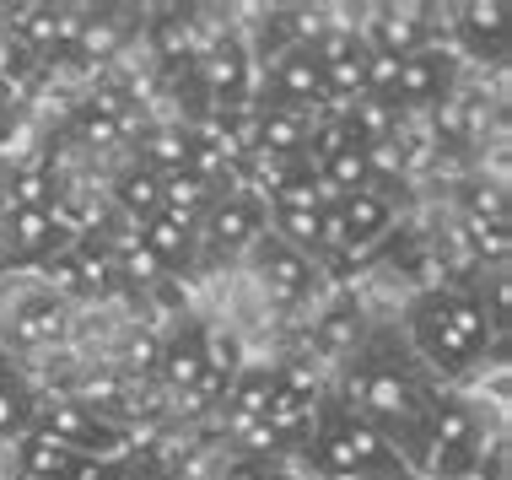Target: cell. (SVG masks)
<instances>
[{"instance_id": "18", "label": "cell", "mask_w": 512, "mask_h": 480, "mask_svg": "<svg viewBox=\"0 0 512 480\" xmlns=\"http://www.w3.org/2000/svg\"><path fill=\"white\" fill-rule=\"evenodd\" d=\"M130 135H135V108L119 87H98L71 108V141H81L87 152H114Z\"/></svg>"}, {"instance_id": "28", "label": "cell", "mask_w": 512, "mask_h": 480, "mask_svg": "<svg viewBox=\"0 0 512 480\" xmlns=\"http://www.w3.org/2000/svg\"><path fill=\"white\" fill-rule=\"evenodd\" d=\"M108 200H114V216L130 227H146L151 216H162V178L141 168V162H130L114 184H108Z\"/></svg>"}, {"instance_id": "25", "label": "cell", "mask_w": 512, "mask_h": 480, "mask_svg": "<svg viewBox=\"0 0 512 480\" xmlns=\"http://www.w3.org/2000/svg\"><path fill=\"white\" fill-rule=\"evenodd\" d=\"M38 400H44V389H38L6 351L0 356V448H11L17 437H27L38 427Z\"/></svg>"}, {"instance_id": "26", "label": "cell", "mask_w": 512, "mask_h": 480, "mask_svg": "<svg viewBox=\"0 0 512 480\" xmlns=\"http://www.w3.org/2000/svg\"><path fill=\"white\" fill-rule=\"evenodd\" d=\"M141 232V243L151 249V259H157L168 276H184V270H195V238H200V222H189V216H173V211H162V216H151L146 227H135Z\"/></svg>"}, {"instance_id": "22", "label": "cell", "mask_w": 512, "mask_h": 480, "mask_svg": "<svg viewBox=\"0 0 512 480\" xmlns=\"http://www.w3.org/2000/svg\"><path fill=\"white\" fill-rule=\"evenodd\" d=\"M71 33H76V11H65V6H17L11 11V44H22L49 71L60 60H71Z\"/></svg>"}, {"instance_id": "32", "label": "cell", "mask_w": 512, "mask_h": 480, "mask_svg": "<svg viewBox=\"0 0 512 480\" xmlns=\"http://www.w3.org/2000/svg\"><path fill=\"white\" fill-rule=\"evenodd\" d=\"M0 356H6V346H0Z\"/></svg>"}, {"instance_id": "24", "label": "cell", "mask_w": 512, "mask_h": 480, "mask_svg": "<svg viewBox=\"0 0 512 480\" xmlns=\"http://www.w3.org/2000/svg\"><path fill=\"white\" fill-rule=\"evenodd\" d=\"M453 216L459 227H507V184L486 168H464L453 178Z\"/></svg>"}, {"instance_id": "19", "label": "cell", "mask_w": 512, "mask_h": 480, "mask_svg": "<svg viewBox=\"0 0 512 480\" xmlns=\"http://www.w3.org/2000/svg\"><path fill=\"white\" fill-rule=\"evenodd\" d=\"M205 351H211V324L184 319L168 340H157V378L178 405L195 394V383L205 378Z\"/></svg>"}, {"instance_id": "30", "label": "cell", "mask_w": 512, "mask_h": 480, "mask_svg": "<svg viewBox=\"0 0 512 480\" xmlns=\"http://www.w3.org/2000/svg\"><path fill=\"white\" fill-rule=\"evenodd\" d=\"M216 480H292L281 459H259V454H232L216 470Z\"/></svg>"}, {"instance_id": "9", "label": "cell", "mask_w": 512, "mask_h": 480, "mask_svg": "<svg viewBox=\"0 0 512 480\" xmlns=\"http://www.w3.org/2000/svg\"><path fill=\"white\" fill-rule=\"evenodd\" d=\"M243 265H248V276H254L259 297H265L270 308L297 313L318 297V259H308L302 249H292V243H281L275 232H265V238L248 249Z\"/></svg>"}, {"instance_id": "1", "label": "cell", "mask_w": 512, "mask_h": 480, "mask_svg": "<svg viewBox=\"0 0 512 480\" xmlns=\"http://www.w3.org/2000/svg\"><path fill=\"white\" fill-rule=\"evenodd\" d=\"M437 389L442 383L415 362L399 324L356 329V340L340 351V373L329 383V394L351 416H362L367 427L389 437L415 475H421V432H426V416H432Z\"/></svg>"}, {"instance_id": "12", "label": "cell", "mask_w": 512, "mask_h": 480, "mask_svg": "<svg viewBox=\"0 0 512 480\" xmlns=\"http://www.w3.org/2000/svg\"><path fill=\"white\" fill-rule=\"evenodd\" d=\"M399 227V205L389 189H356L329 200V249L335 254H372Z\"/></svg>"}, {"instance_id": "6", "label": "cell", "mask_w": 512, "mask_h": 480, "mask_svg": "<svg viewBox=\"0 0 512 480\" xmlns=\"http://www.w3.org/2000/svg\"><path fill=\"white\" fill-rule=\"evenodd\" d=\"M195 76V92H200V108L205 119L211 114H232V108H248L259 92V71H254V49H248L243 33H211L189 65ZM200 119V125H205Z\"/></svg>"}, {"instance_id": "17", "label": "cell", "mask_w": 512, "mask_h": 480, "mask_svg": "<svg viewBox=\"0 0 512 480\" xmlns=\"http://www.w3.org/2000/svg\"><path fill=\"white\" fill-rule=\"evenodd\" d=\"M76 232L60 222L54 211H11L0 216V259L11 265H49L60 249H71Z\"/></svg>"}, {"instance_id": "4", "label": "cell", "mask_w": 512, "mask_h": 480, "mask_svg": "<svg viewBox=\"0 0 512 480\" xmlns=\"http://www.w3.org/2000/svg\"><path fill=\"white\" fill-rule=\"evenodd\" d=\"M486 410L464 389H437L421 432V480H475L486 464Z\"/></svg>"}, {"instance_id": "31", "label": "cell", "mask_w": 512, "mask_h": 480, "mask_svg": "<svg viewBox=\"0 0 512 480\" xmlns=\"http://www.w3.org/2000/svg\"><path fill=\"white\" fill-rule=\"evenodd\" d=\"M87 480H157V475L146 470V459L135 454V448H124V454L92 464V475H87Z\"/></svg>"}, {"instance_id": "10", "label": "cell", "mask_w": 512, "mask_h": 480, "mask_svg": "<svg viewBox=\"0 0 512 480\" xmlns=\"http://www.w3.org/2000/svg\"><path fill=\"white\" fill-rule=\"evenodd\" d=\"M38 432H49L54 443L76 448L81 459H114L130 448V427H119V421L98 416L92 405H81L76 394H44L38 400Z\"/></svg>"}, {"instance_id": "14", "label": "cell", "mask_w": 512, "mask_h": 480, "mask_svg": "<svg viewBox=\"0 0 512 480\" xmlns=\"http://www.w3.org/2000/svg\"><path fill=\"white\" fill-rule=\"evenodd\" d=\"M65 335H71V313L44 286H27V292H17L0 308V346L44 351V346H60Z\"/></svg>"}, {"instance_id": "15", "label": "cell", "mask_w": 512, "mask_h": 480, "mask_svg": "<svg viewBox=\"0 0 512 480\" xmlns=\"http://www.w3.org/2000/svg\"><path fill=\"white\" fill-rule=\"evenodd\" d=\"M318 54V71H324V92H329V108H351L362 103L367 92V60L372 49L362 44V33H356V22H335L324 38L313 44Z\"/></svg>"}, {"instance_id": "21", "label": "cell", "mask_w": 512, "mask_h": 480, "mask_svg": "<svg viewBox=\"0 0 512 480\" xmlns=\"http://www.w3.org/2000/svg\"><path fill=\"white\" fill-rule=\"evenodd\" d=\"M141 38H146V49L157 54L162 76H184L189 65H195L200 44H205V38H200V17L189 6H157V11H146Z\"/></svg>"}, {"instance_id": "8", "label": "cell", "mask_w": 512, "mask_h": 480, "mask_svg": "<svg viewBox=\"0 0 512 480\" xmlns=\"http://www.w3.org/2000/svg\"><path fill=\"white\" fill-rule=\"evenodd\" d=\"M254 71H259V103H281L297 108V114H329V92H324V71H318V54L302 44H281L275 38L270 54H254Z\"/></svg>"}, {"instance_id": "5", "label": "cell", "mask_w": 512, "mask_h": 480, "mask_svg": "<svg viewBox=\"0 0 512 480\" xmlns=\"http://www.w3.org/2000/svg\"><path fill=\"white\" fill-rule=\"evenodd\" d=\"M270 232V211H265V195L248 184H232L205 205L200 216V238H195V270H227V265H243L248 249Z\"/></svg>"}, {"instance_id": "16", "label": "cell", "mask_w": 512, "mask_h": 480, "mask_svg": "<svg viewBox=\"0 0 512 480\" xmlns=\"http://www.w3.org/2000/svg\"><path fill=\"white\" fill-rule=\"evenodd\" d=\"M448 27V49L475 65H502L507 60V6L502 0H469V6H453Z\"/></svg>"}, {"instance_id": "23", "label": "cell", "mask_w": 512, "mask_h": 480, "mask_svg": "<svg viewBox=\"0 0 512 480\" xmlns=\"http://www.w3.org/2000/svg\"><path fill=\"white\" fill-rule=\"evenodd\" d=\"M6 459H11V475L17 480H87L92 475V459H81L76 448H65V443H54L49 432H27L17 437V443L6 448Z\"/></svg>"}, {"instance_id": "3", "label": "cell", "mask_w": 512, "mask_h": 480, "mask_svg": "<svg viewBox=\"0 0 512 480\" xmlns=\"http://www.w3.org/2000/svg\"><path fill=\"white\" fill-rule=\"evenodd\" d=\"M297 459H302V470H313L318 480H421L389 437L378 427H367L362 416H351L329 389H324V400H318L313 432H308V443H302Z\"/></svg>"}, {"instance_id": "11", "label": "cell", "mask_w": 512, "mask_h": 480, "mask_svg": "<svg viewBox=\"0 0 512 480\" xmlns=\"http://www.w3.org/2000/svg\"><path fill=\"white\" fill-rule=\"evenodd\" d=\"M459 87H464L459 54H453L448 44H426V49H415V54L399 60V71H394V114L426 119V114H437Z\"/></svg>"}, {"instance_id": "29", "label": "cell", "mask_w": 512, "mask_h": 480, "mask_svg": "<svg viewBox=\"0 0 512 480\" xmlns=\"http://www.w3.org/2000/svg\"><path fill=\"white\" fill-rule=\"evenodd\" d=\"M49 81V65L33 60L22 44H11V38H0V103H17V98H33L38 87Z\"/></svg>"}, {"instance_id": "13", "label": "cell", "mask_w": 512, "mask_h": 480, "mask_svg": "<svg viewBox=\"0 0 512 480\" xmlns=\"http://www.w3.org/2000/svg\"><path fill=\"white\" fill-rule=\"evenodd\" d=\"M362 44L383 60H405V54L426 49V44H442V22H437V6H372L362 22H356Z\"/></svg>"}, {"instance_id": "27", "label": "cell", "mask_w": 512, "mask_h": 480, "mask_svg": "<svg viewBox=\"0 0 512 480\" xmlns=\"http://www.w3.org/2000/svg\"><path fill=\"white\" fill-rule=\"evenodd\" d=\"M65 195V178L54 162H22V168H11L6 189H0V216L11 211H54Z\"/></svg>"}, {"instance_id": "7", "label": "cell", "mask_w": 512, "mask_h": 480, "mask_svg": "<svg viewBox=\"0 0 512 480\" xmlns=\"http://www.w3.org/2000/svg\"><path fill=\"white\" fill-rule=\"evenodd\" d=\"M265 211H270L275 238L324 265V254H329V189L313 178V168H297L286 184H275L265 195Z\"/></svg>"}, {"instance_id": "20", "label": "cell", "mask_w": 512, "mask_h": 480, "mask_svg": "<svg viewBox=\"0 0 512 480\" xmlns=\"http://www.w3.org/2000/svg\"><path fill=\"white\" fill-rule=\"evenodd\" d=\"M141 22L146 11L135 6H92V11H76V33H71V54H81L87 65L98 60H114L141 38Z\"/></svg>"}, {"instance_id": "2", "label": "cell", "mask_w": 512, "mask_h": 480, "mask_svg": "<svg viewBox=\"0 0 512 480\" xmlns=\"http://www.w3.org/2000/svg\"><path fill=\"white\" fill-rule=\"evenodd\" d=\"M399 335H405L415 362H421L442 389H459L464 378H475L480 367L502 351V340H496V329L486 319V308H480L469 276L437 281V286H426V292H415L410 308L399 313Z\"/></svg>"}]
</instances>
